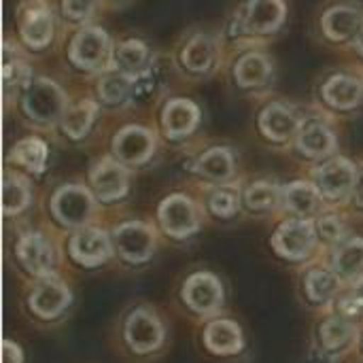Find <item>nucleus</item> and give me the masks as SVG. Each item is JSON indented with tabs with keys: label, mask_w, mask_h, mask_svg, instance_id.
<instances>
[{
	"label": "nucleus",
	"mask_w": 363,
	"mask_h": 363,
	"mask_svg": "<svg viewBox=\"0 0 363 363\" xmlns=\"http://www.w3.org/2000/svg\"><path fill=\"white\" fill-rule=\"evenodd\" d=\"M215 60H217V45L204 32L194 34L181 49V64L185 66V70L194 74L208 72L215 66Z\"/></svg>",
	"instance_id": "obj_21"
},
{
	"label": "nucleus",
	"mask_w": 363,
	"mask_h": 363,
	"mask_svg": "<svg viewBox=\"0 0 363 363\" xmlns=\"http://www.w3.org/2000/svg\"><path fill=\"white\" fill-rule=\"evenodd\" d=\"M185 302L196 311V313H213L221 306L223 302V289L219 281L213 274H194L183 289Z\"/></svg>",
	"instance_id": "obj_16"
},
{
	"label": "nucleus",
	"mask_w": 363,
	"mask_h": 363,
	"mask_svg": "<svg viewBox=\"0 0 363 363\" xmlns=\"http://www.w3.org/2000/svg\"><path fill=\"white\" fill-rule=\"evenodd\" d=\"M323 100L338 108L349 111L355 108L363 100V83L362 79L353 74H336L323 85Z\"/></svg>",
	"instance_id": "obj_22"
},
{
	"label": "nucleus",
	"mask_w": 363,
	"mask_h": 363,
	"mask_svg": "<svg viewBox=\"0 0 363 363\" xmlns=\"http://www.w3.org/2000/svg\"><path fill=\"white\" fill-rule=\"evenodd\" d=\"M208 208L217 217H232L238 211V196L230 189H217L208 198Z\"/></svg>",
	"instance_id": "obj_36"
},
{
	"label": "nucleus",
	"mask_w": 363,
	"mask_h": 363,
	"mask_svg": "<svg viewBox=\"0 0 363 363\" xmlns=\"http://www.w3.org/2000/svg\"><path fill=\"white\" fill-rule=\"evenodd\" d=\"M323 32L328 38L345 43V40H357L363 32V13L362 9L351 4H336L332 6L323 19H321Z\"/></svg>",
	"instance_id": "obj_11"
},
{
	"label": "nucleus",
	"mask_w": 363,
	"mask_h": 363,
	"mask_svg": "<svg viewBox=\"0 0 363 363\" xmlns=\"http://www.w3.org/2000/svg\"><path fill=\"white\" fill-rule=\"evenodd\" d=\"M53 213L64 225H83L94 211V202L87 189L81 185H66L53 196Z\"/></svg>",
	"instance_id": "obj_7"
},
{
	"label": "nucleus",
	"mask_w": 363,
	"mask_h": 363,
	"mask_svg": "<svg viewBox=\"0 0 363 363\" xmlns=\"http://www.w3.org/2000/svg\"><path fill=\"white\" fill-rule=\"evenodd\" d=\"M19 32L30 49H43L53 36V15L47 2L32 0L23 6L19 19Z\"/></svg>",
	"instance_id": "obj_3"
},
{
	"label": "nucleus",
	"mask_w": 363,
	"mask_h": 363,
	"mask_svg": "<svg viewBox=\"0 0 363 363\" xmlns=\"http://www.w3.org/2000/svg\"><path fill=\"white\" fill-rule=\"evenodd\" d=\"M298 149L308 157H325L336 149V134L321 117L306 119L298 130Z\"/></svg>",
	"instance_id": "obj_13"
},
{
	"label": "nucleus",
	"mask_w": 363,
	"mask_h": 363,
	"mask_svg": "<svg viewBox=\"0 0 363 363\" xmlns=\"http://www.w3.org/2000/svg\"><path fill=\"white\" fill-rule=\"evenodd\" d=\"M196 170L211 181H228L234 174V155L225 147L208 149L196 164Z\"/></svg>",
	"instance_id": "obj_26"
},
{
	"label": "nucleus",
	"mask_w": 363,
	"mask_h": 363,
	"mask_svg": "<svg viewBox=\"0 0 363 363\" xmlns=\"http://www.w3.org/2000/svg\"><path fill=\"white\" fill-rule=\"evenodd\" d=\"M334 272L345 281H359L363 277V240L342 245L334 255Z\"/></svg>",
	"instance_id": "obj_27"
},
{
	"label": "nucleus",
	"mask_w": 363,
	"mask_h": 363,
	"mask_svg": "<svg viewBox=\"0 0 363 363\" xmlns=\"http://www.w3.org/2000/svg\"><path fill=\"white\" fill-rule=\"evenodd\" d=\"M26 77H28V66L19 57L11 60L6 53V57H4V89H6V94L13 87H19L26 81Z\"/></svg>",
	"instance_id": "obj_37"
},
{
	"label": "nucleus",
	"mask_w": 363,
	"mask_h": 363,
	"mask_svg": "<svg viewBox=\"0 0 363 363\" xmlns=\"http://www.w3.org/2000/svg\"><path fill=\"white\" fill-rule=\"evenodd\" d=\"M155 138L147 128L128 125L123 128L113 143V151L119 162L123 164H143L153 155Z\"/></svg>",
	"instance_id": "obj_10"
},
{
	"label": "nucleus",
	"mask_w": 363,
	"mask_h": 363,
	"mask_svg": "<svg viewBox=\"0 0 363 363\" xmlns=\"http://www.w3.org/2000/svg\"><path fill=\"white\" fill-rule=\"evenodd\" d=\"M98 94L106 104H123L134 98V77L123 72H108L98 83Z\"/></svg>",
	"instance_id": "obj_30"
},
{
	"label": "nucleus",
	"mask_w": 363,
	"mask_h": 363,
	"mask_svg": "<svg viewBox=\"0 0 363 363\" xmlns=\"http://www.w3.org/2000/svg\"><path fill=\"white\" fill-rule=\"evenodd\" d=\"M2 357H4V363H21V351L17 345L13 342H4V351H2Z\"/></svg>",
	"instance_id": "obj_41"
},
{
	"label": "nucleus",
	"mask_w": 363,
	"mask_h": 363,
	"mask_svg": "<svg viewBox=\"0 0 363 363\" xmlns=\"http://www.w3.org/2000/svg\"><path fill=\"white\" fill-rule=\"evenodd\" d=\"M96 0H62V11L72 21H85L91 17Z\"/></svg>",
	"instance_id": "obj_38"
},
{
	"label": "nucleus",
	"mask_w": 363,
	"mask_h": 363,
	"mask_svg": "<svg viewBox=\"0 0 363 363\" xmlns=\"http://www.w3.org/2000/svg\"><path fill=\"white\" fill-rule=\"evenodd\" d=\"M355 181H357V170L345 157H336L315 170V187L328 200L347 198L353 191Z\"/></svg>",
	"instance_id": "obj_2"
},
{
	"label": "nucleus",
	"mask_w": 363,
	"mask_h": 363,
	"mask_svg": "<svg viewBox=\"0 0 363 363\" xmlns=\"http://www.w3.org/2000/svg\"><path fill=\"white\" fill-rule=\"evenodd\" d=\"M2 202H4V213L15 215L21 213L28 202H30V189L26 181L17 174H6L4 177V187H2Z\"/></svg>",
	"instance_id": "obj_32"
},
{
	"label": "nucleus",
	"mask_w": 363,
	"mask_h": 363,
	"mask_svg": "<svg viewBox=\"0 0 363 363\" xmlns=\"http://www.w3.org/2000/svg\"><path fill=\"white\" fill-rule=\"evenodd\" d=\"M319 196H321V194L317 191V187L298 181V183L287 185V187L283 189V196H281V198H283L285 206H287L291 213H296V215H311V213H315L317 206H319Z\"/></svg>",
	"instance_id": "obj_29"
},
{
	"label": "nucleus",
	"mask_w": 363,
	"mask_h": 363,
	"mask_svg": "<svg viewBox=\"0 0 363 363\" xmlns=\"http://www.w3.org/2000/svg\"><path fill=\"white\" fill-rule=\"evenodd\" d=\"M96 102L91 100H79L70 106H66L64 117H62V128L70 138H81L89 125L96 119Z\"/></svg>",
	"instance_id": "obj_28"
},
{
	"label": "nucleus",
	"mask_w": 363,
	"mask_h": 363,
	"mask_svg": "<svg viewBox=\"0 0 363 363\" xmlns=\"http://www.w3.org/2000/svg\"><path fill=\"white\" fill-rule=\"evenodd\" d=\"M353 194H355V202H357V204L363 208V170L357 174V181H355Z\"/></svg>",
	"instance_id": "obj_42"
},
{
	"label": "nucleus",
	"mask_w": 363,
	"mask_h": 363,
	"mask_svg": "<svg viewBox=\"0 0 363 363\" xmlns=\"http://www.w3.org/2000/svg\"><path fill=\"white\" fill-rule=\"evenodd\" d=\"M198 119H200L198 106L191 100H183V98L170 100L162 113V125L170 138H181L194 132V128L198 125Z\"/></svg>",
	"instance_id": "obj_20"
},
{
	"label": "nucleus",
	"mask_w": 363,
	"mask_h": 363,
	"mask_svg": "<svg viewBox=\"0 0 363 363\" xmlns=\"http://www.w3.org/2000/svg\"><path fill=\"white\" fill-rule=\"evenodd\" d=\"M91 187L102 202H113L128 191V172L115 160H102L91 170Z\"/></svg>",
	"instance_id": "obj_15"
},
{
	"label": "nucleus",
	"mask_w": 363,
	"mask_h": 363,
	"mask_svg": "<svg viewBox=\"0 0 363 363\" xmlns=\"http://www.w3.org/2000/svg\"><path fill=\"white\" fill-rule=\"evenodd\" d=\"M285 13L283 0H249L240 17V28L247 34H272L285 21Z\"/></svg>",
	"instance_id": "obj_5"
},
{
	"label": "nucleus",
	"mask_w": 363,
	"mask_h": 363,
	"mask_svg": "<svg viewBox=\"0 0 363 363\" xmlns=\"http://www.w3.org/2000/svg\"><path fill=\"white\" fill-rule=\"evenodd\" d=\"M23 111L38 125H51L55 121H62L66 111L64 91L49 79H36L26 89Z\"/></svg>",
	"instance_id": "obj_1"
},
{
	"label": "nucleus",
	"mask_w": 363,
	"mask_h": 363,
	"mask_svg": "<svg viewBox=\"0 0 363 363\" xmlns=\"http://www.w3.org/2000/svg\"><path fill=\"white\" fill-rule=\"evenodd\" d=\"M279 198H281L279 189L272 183H268V181H257V183L249 185L247 191H245V204L251 211H257V213L274 208Z\"/></svg>",
	"instance_id": "obj_35"
},
{
	"label": "nucleus",
	"mask_w": 363,
	"mask_h": 363,
	"mask_svg": "<svg viewBox=\"0 0 363 363\" xmlns=\"http://www.w3.org/2000/svg\"><path fill=\"white\" fill-rule=\"evenodd\" d=\"M160 221L170 236L185 238L198 230V211L187 196L174 194L162 202Z\"/></svg>",
	"instance_id": "obj_6"
},
{
	"label": "nucleus",
	"mask_w": 363,
	"mask_h": 363,
	"mask_svg": "<svg viewBox=\"0 0 363 363\" xmlns=\"http://www.w3.org/2000/svg\"><path fill=\"white\" fill-rule=\"evenodd\" d=\"M204 342L217 355H232L240 351L242 334L240 328L232 321H215L206 328Z\"/></svg>",
	"instance_id": "obj_25"
},
{
	"label": "nucleus",
	"mask_w": 363,
	"mask_h": 363,
	"mask_svg": "<svg viewBox=\"0 0 363 363\" xmlns=\"http://www.w3.org/2000/svg\"><path fill=\"white\" fill-rule=\"evenodd\" d=\"M115 247L121 253L123 259L130 264H143L151 257L153 247H155V236L149 225L145 223H123L115 230L113 234Z\"/></svg>",
	"instance_id": "obj_4"
},
{
	"label": "nucleus",
	"mask_w": 363,
	"mask_h": 363,
	"mask_svg": "<svg viewBox=\"0 0 363 363\" xmlns=\"http://www.w3.org/2000/svg\"><path fill=\"white\" fill-rule=\"evenodd\" d=\"M17 255L32 274H49L55 266V251L40 234H26L17 245Z\"/></svg>",
	"instance_id": "obj_18"
},
{
	"label": "nucleus",
	"mask_w": 363,
	"mask_h": 363,
	"mask_svg": "<svg viewBox=\"0 0 363 363\" xmlns=\"http://www.w3.org/2000/svg\"><path fill=\"white\" fill-rule=\"evenodd\" d=\"M147 57H149V49L143 40L130 38V40H121L113 51H111V66L117 72L123 74H140L143 70H147Z\"/></svg>",
	"instance_id": "obj_23"
},
{
	"label": "nucleus",
	"mask_w": 363,
	"mask_h": 363,
	"mask_svg": "<svg viewBox=\"0 0 363 363\" xmlns=\"http://www.w3.org/2000/svg\"><path fill=\"white\" fill-rule=\"evenodd\" d=\"M70 253L72 257L83 266H98L108 259L111 245L104 232L100 230H79L70 240Z\"/></svg>",
	"instance_id": "obj_17"
},
{
	"label": "nucleus",
	"mask_w": 363,
	"mask_h": 363,
	"mask_svg": "<svg viewBox=\"0 0 363 363\" xmlns=\"http://www.w3.org/2000/svg\"><path fill=\"white\" fill-rule=\"evenodd\" d=\"M355 47H357V51H359V53H362V55H363V32H362V34H359V38L355 40Z\"/></svg>",
	"instance_id": "obj_43"
},
{
	"label": "nucleus",
	"mask_w": 363,
	"mask_h": 363,
	"mask_svg": "<svg viewBox=\"0 0 363 363\" xmlns=\"http://www.w3.org/2000/svg\"><path fill=\"white\" fill-rule=\"evenodd\" d=\"M11 160L30 172H40L47 164V145L38 138H23L13 147Z\"/></svg>",
	"instance_id": "obj_31"
},
{
	"label": "nucleus",
	"mask_w": 363,
	"mask_h": 363,
	"mask_svg": "<svg viewBox=\"0 0 363 363\" xmlns=\"http://www.w3.org/2000/svg\"><path fill=\"white\" fill-rule=\"evenodd\" d=\"M338 311H340V315H345V317H359V315H363L362 296L357 294V296H347V298H342Z\"/></svg>",
	"instance_id": "obj_40"
},
{
	"label": "nucleus",
	"mask_w": 363,
	"mask_h": 363,
	"mask_svg": "<svg viewBox=\"0 0 363 363\" xmlns=\"http://www.w3.org/2000/svg\"><path fill=\"white\" fill-rule=\"evenodd\" d=\"M274 249L287 259H304L315 247V228L308 221H287L274 234Z\"/></svg>",
	"instance_id": "obj_9"
},
{
	"label": "nucleus",
	"mask_w": 363,
	"mask_h": 363,
	"mask_svg": "<svg viewBox=\"0 0 363 363\" xmlns=\"http://www.w3.org/2000/svg\"><path fill=\"white\" fill-rule=\"evenodd\" d=\"M338 291V277L328 270H311L306 277V294L313 302H328Z\"/></svg>",
	"instance_id": "obj_33"
},
{
	"label": "nucleus",
	"mask_w": 363,
	"mask_h": 363,
	"mask_svg": "<svg viewBox=\"0 0 363 363\" xmlns=\"http://www.w3.org/2000/svg\"><path fill=\"white\" fill-rule=\"evenodd\" d=\"M162 325L155 315L147 311H136L130 315L125 323V338L130 347L138 353H149L155 351L162 345Z\"/></svg>",
	"instance_id": "obj_14"
},
{
	"label": "nucleus",
	"mask_w": 363,
	"mask_h": 363,
	"mask_svg": "<svg viewBox=\"0 0 363 363\" xmlns=\"http://www.w3.org/2000/svg\"><path fill=\"white\" fill-rule=\"evenodd\" d=\"M270 72H272V64H270L268 55H264L259 51L245 53L234 66V79L245 89L264 85L270 79Z\"/></svg>",
	"instance_id": "obj_24"
},
{
	"label": "nucleus",
	"mask_w": 363,
	"mask_h": 363,
	"mask_svg": "<svg viewBox=\"0 0 363 363\" xmlns=\"http://www.w3.org/2000/svg\"><path fill=\"white\" fill-rule=\"evenodd\" d=\"M108 55V36L100 28H85L70 43V60L79 68H98L100 64H104Z\"/></svg>",
	"instance_id": "obj_8"
},
{
	"label": "nucleus",
	"mask_w": 363,
	"mask_h": 363,
	"mask_svg": "<svg viewBox=\"0 0 363 363\" xmlns=\"http://www.w3.org/2000/svg\"><path fill=\"white\" fill-rule=\"evenodd\" d=\"M68 304H70V291L57 279H43L30 298L32 311L45 319L57 317Z\"/></svg>",
	"instance_id": "obj_19"
},
{
	"label": "nucleus",
	"mask_w": 363,
	"mask_h": 363,
	"mask_svg": "<svg viewBox=\"0 0 363 363\" xmlns=\"http://www.w3.org/2000/svg\"><path fill=\"white\" fill-rule=\"evenodd\" d=\"M321 345L325 351H340L353 338V325L345 319H330L321 325Z\"/></svg>",
	"instance_id": "obj_34"
},
{
	"label": "nucleus",
	"mask_w": 363,
	"mask_h": 363,
	"mask_svg": "<svg viewBox=\"0 0 363 363\" xmlns=\"http://www.w3.org/2000/svg\"><path fill=\"white\" fill-rule=\"evenodd\" d=\"M359 296H362V300H363V283H362V287H359Z\"/></svg>",
	"instance_id": "obj_44"
},
{
	"label": "nucleus",
	"mask_w": 363,
	"mask_h": 363,
	"mask_svg": "<svg viewBox=\"0 0 363 363\" xmlns=\"http://www.w3.org/2000/svg\"><path fill=\"white\" fill-rule=\"evenodd\" d=\"M300 125L302 123H300L298 115L294 113V108L283 102L268 104L259 115V128H262L264 136L274 143H285V140L298 136Z\"/></svg>",
	"instance_id": "obj_12"
},
{
	"label": "nucleus",
	"mask_w": 363,
	"mask_h": 363,
	"mask_svg": "<svg viewBox=\"0 0 363 363\" xmlns=\"http://www.w3.org/2000/svg\"><path fill=\"white\" fill-rule=\"evenodd\" d=\"M317 232L328 242H338L345 236V225L336 215H325L317 221Z\"/></svg>",
	"instance_id": "obj_39"
}]
</instances>
